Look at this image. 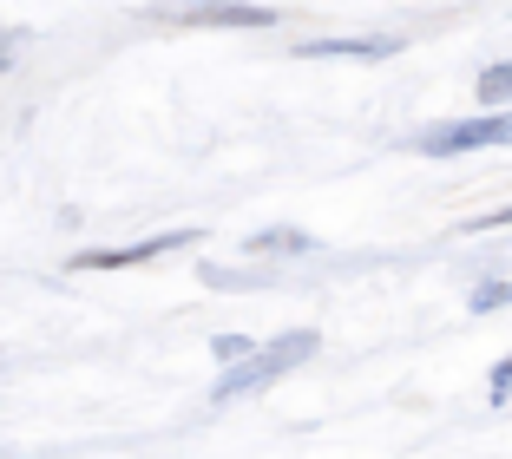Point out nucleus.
<instances>
[{"instance_id":"f257e3e1","label":"nucleus","mask_w":512,"mask_h":459,"mask_svg":"<svg viewBox=\"0 0 512 459\" xmlns=\"http://www.w3.org/2000/svg\"><path fill=\"white\" fill-rule=\"evenodd\" d=\"M309 355H316V335H309V328H296V335L270 341L263 355L237 361V374H224V381H217V400H237V394H250V387H270L276 374H289L296 361H309Z\"/></svg>"},{"instance_id":"f03ea898","label":"nucleus","mask_w":512,"mask_h":459,"mask_svg":"<svg viewBox=\"0 0 512 459\" xmlns=\"http://www.w3.org/2000/svg\"><path fill=\"white\" fill-rule=\"evenodd\" d=\"M480 145H512V112H480V119H453V125H427L421 151L453 158V151H480Z\"/></svg>"},{"instance_id":"7ed1b4c3","label":"nucleus","mask_w":512,"mask_h":459,"mask_svg":"<svg viewBox=\"0 0 512 459\" xmlns=\"http://www.w3.org/2000/svg\"><path fill=\"white\" fill-rule=\"evenodd\" d=\"M184 243H197V230H165V237L125 243V250H92V256H79L73 269H132V263H151V256H165V250H184Z\"/></svg>"},{"instance_id":"20e7f679","label":"nucleus","mask_w":512,"mask_h":459,"mask_svg":"<svg viewBox=\"0 0 512 459\" xmlns=\"http://www.w3.org/2000/svg\"><path fill=\"white\" fill-rule=\"evenodd\" d=\"M394 53V40H316L309 46V60H381Z\"/></svg>"},{"instance_id":"39448f33","label":"nucleus","mask_w":512,"mask_h":459,"mask_svg":"<svg viewBox=\"0 0 512 459\" xmlns=\"http://www.w3.org/2000/svg\"><path fill=\"white\" fill-rule=\"evenodd\" d=\"M480 99H486V105L512 99V60H506V66H486V73H480Z\"/></svg>"},{"instance_id":"423d86ee","label":"nucleus","mask_w":512,"mask_h":459,"mask_svg":"<svg viewBox=\"0 0 512 459\" xmlns=\"http://www.w3.org/2000/svg\"><path fill=\"white\" fill-rule=\"evenodd\" d=\"M493 302H512V282H480L473 289V309H493Z\"/></svg>"},{"instance_id":"0eeeda50","label":"nucleus","mask_w":512,"mask_h":459,"mask_svg":"<svg viewBox=\"0 0 512 459\" xmlns=\"http://www.w3.org/2000/svg\"><path fill=\"white\" fill-rule=\"evenodd\" d=\"M211 348H217V361H250V341L243 335H217Z\"/></svg>"},{"instance_id":"6e6552de","label":"nucleus","mask_w":512,"mask_h":459,"mask_svg":"<svg viewBox=\"0 0 512 459\" xmlns=\"http://www.w3.org/2000/svg\"><path fill=\"white\" fill-rule=\"evenodd\" d=\"M256 250H302L296 230H270V237H256Z\"/></svg>"},{"instance_id":"1a4fd4ad","label":"nucleus","mask_w":512,"mask_h":459,"mask_svg":"<svg viewBox=\"0 0 512 459\" xmlns=\"http://www.w3.org/2000/svg\"><path fill=\"white\" fill-rule=\"evenodd\" d=\"M506 394H512V355L493 368V400H506Z\"/></svg>"},{"instance_id":"9d476101","label":"nucleus","mask_w":512,"mask_h":459,"mask_svg":"<svg viewBox=\"0 0 512 459\" xmlns=\"http://www.w3.org/2000/svg\"><path fill=\"white\" fill-rule=\"evenodd\" d=\"M493 223H512V210H493V217H473V230H493Z\"/></svg>"}]
</instances>
